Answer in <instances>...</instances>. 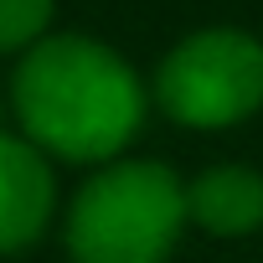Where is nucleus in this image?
Segmentation results:
<instances>
[{
	"label": "nucleus",
	"instance_id": "obj_3",
	"mask_svg": "<svg viewBox=\"0 0 263 263\" xmlns=\"http://www.w3.org/2000/svg\"><path fill=\"white\" fill-rule=\"evenodd\" d=\"M155 98L176 124L227 129L263 103V42L237 26H206L186 36L155 67Z\"/></svg>",
	"mask_w": 263,
	"mask_h": 263
},
{
	"label": "nucleus",
	"instance_id": "obj_4",
	"mask_svg": "<svg viewBox=\"0 0 263 263\" xmlns=\"http://www.w3.org/2000/svg\"><path fill=\"white\" fill-rule=\"evenodd\" d=\"M57 206V181L31 140L0 135V253L31 248Z\"/></svg>",
	"mask_w": 263,
	"mask_h": 263
},
{
	"label": "nucleus",
	"instance_id": "obj_6",
	"mask_svg": "<svg viewBox=\"0 0 263 263\" xmlns=\"http://www.w3.org/2000/svg\"><path fill=\"white\" fill-rule=\"evenodd\" d=\"M52 26V0H0V52H31Z\"/></svg>",
	"mask_w": 263,
	"mask_h": 263
},
{
	"label": "nucleus",
	"instance_id": "obj_1",
	"mask_svg": "<svg viewBox=\"0 0 263 263\" xmlns=\"http://www.w3.org/2000/svg\"><path fill=\"white\" fill-rule=\"evenodd\" d=\"M16 119L42 155L108 160L145 124V88L114 47L88 36H42L11 83Z\"/></svg>",
	"mask_w": 263,
	"mask_h": 263
},
{
	"label": "nucleus",
	"instance_id": "obj_2",
	"mask_svg": "<svg viewBox=\"0 0 263 263\" xmlns=\"http://www.w3.org/2000/svg\"><path fill=\"white\" fill-rule=\"evenodd\" d=\"M186 222V191L165 165H103L67 206L72 263H165Z\"/></svg>",
	"mask_w": 263,
	"mask_h": 263
},
{
	"label": "nucleus",
	"instance_id": "obj_5",
	"mask_svg": "<svg viewBox=\"0 0 263 263\" xmlns=\"http://www.w3.org/2000/svg\"><path fill=\"white\" fill-rule=\"evenodd\" d=\"M186 217H196L217 237H242L263 222V176L242 165L201 171L186 186Z\"/></svg>",
	"mask_w": 263,
	"mask_h": 263
}]
</instances>
